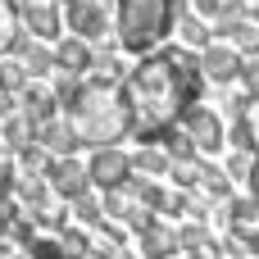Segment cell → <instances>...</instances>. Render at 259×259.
I'll list each match as a JSON object with an SVG mask.
<instances>
[{"instance_id":"1","label":"cell","mask_w":259,"mask_h":259,"mask_svg":"<svg viewBox=\"0 0 259 259\" xmlns=\"http://www.w3.org/2000/svg\"><path fill=\"white\" fill-rule=\"evenodd\" d=\"M200 64L182 50H164V55H146L137 68H127L123 77V100L132 114V132L137 137H164L178 118H187L196 109L200 96Z\"/></svg>"},{"instance_id":"2","label":"cell","mask_w":259,"mask_h":259,"mask_svg":"<svg viewBox=\"0 0 259 259\" xmlns=\"http://www.w3.org/2000/svg\"><path fill=\"white\" fill-rule=\"evenodd\" d=\"M68 127L77 132L82 146L109 150L123 132H132V114L123 91H114L109 82H82L77 96L68 100Z\"/></svg>"},{"instance_id":"3","label":"cell","mask_w":259,"mask_h":259,"mask_svg":"<svg viewBox=\"0 0 259 259\" xmlns=\"http://www.w3.org/2000/svg\"><path fill=\"white\" fill-rule=\"evenodd\" d=\"M182 14L178 0H118V41L132 55H150Z\"/></svg>"},{"instance_id":"4","label":"cell","mask_w":259,"mask_h":259,"mask_svg":"<svg viewBox=\"0 0 259 259\" xmlns=\"http://www.w3.org/2000/svg\"><path fill=\"white\" fill-rule=\"evenodd\" d=\"M182 132L191 137V146H196V150H219V146L228 141V132H223V118H219L214 109H200V105H196V109L182 118Z\"/></svg>"},{"instance_id":"5","label":"cell","mask_w":259,"mask_h":259,"mask_svg":"<svg viewBox=\"0 0 259 259\" xmlns=\"http://www.w3.org/2000/svg\"><path fill=\"white\" fill-rule=\"evenodd\" d=\"M91 187H105V191H118L123 182H127V173H132V159L118 150V146H109V150H96V159H91Z\"/></svg>"},{"instance_id":"6","label":"cell","mask_w":259,"mask_h":259,"mask_svg":"<svg viewBox=\"0 0 259 259\" xmlns=\"http://www.w3.org/2000/svg\"><path fill=\"white\" fill-rule=\"evenodd\" d=\"M68 14V32H77V41H96L105 32V0H64Z\"/></svg>"},{"instance_id":"7","label":"cell","mask_w":259,"mask_h":259,"mask_svg":"<svg viewBox=\"0 0 259 259\" xmlns=\"http://www.w3.org/2000/svg\"><path fill=\"white\" fill-rule=\"evenodd\" d=\"M46 173H50V187H55L59 196H68V200H82L87 187H91V173H87L82 164H73V159H55Z\"/></svg>"},{"instance_id":"8","label":"cell","mask_w":259,"mask_h":259,"mask_svg":"<svg viewBox=\"0 0 259 259\" xmlns=\"http://www.w3.org/2000/svg\"><path fill=\"white\" fill-rule=\"evenodd\" d=\"M200 73L214 77V82H232V77L241 73V55H237L232 46H209V50L200 55Z\"/></svg>"},{"instance_id":"9","label":"cell","mask_w":259,"mask_h":259,"mask_svg":"<svg viewBox=\"0 0 259 259\" xmlns=\"http://www.w3.org/2000/svg\"><path fill=\"white\" fill-rule=\"evenodd\" d=\"M23 23H27L36 36H59V9L46 5V0H27V5H23Z\"/></svg>"},{"instance_id":"10","label":"cell","mask_w":259,"mask_h":259,"mask_svg":"<svg viewBox=\"0 0 259 259\" xmlns=\"http://www.w3.org/2000/svg\"><path fill=\"white\" fill-rule=\"evenodd\" d=\"M23 118H27L32 127H46V123H55V96H50L46 87H32V91L23 96Z\"/></svg>"},{"instance_id":"11","label":"cell","mask_w":259,"mask_h":259,"mask_svg":"<svg viewBox=\"0 0 259 259\" xmlns=\"http://www.w3.org/2000/svg\"><path fill=\"white\" fill-rule=\"evenodd\" d=\"M36 137H41V146H46V150H55L59 159H64V155H68L73 146H82V141H77V132L68 127V118H55V123L36 127Z\"/></svg>"},{"instance_id":"12","label":"cell","mask_w":259,"mask_h":259,"mask_svg":"<svg viewBox=\"0 0 259 259\" xmlns=\"http://www.w3.org/2000/svg\"><path fill=\"white\" fill-rule=\"evenodd\" d=\"M178 250V232H168V228H159V223H150L146 232H141V255L146 259H168Z\"/></svg>"},{"instance_id":"13","label":"cell","mask_w":259,"mask_h":259,"mask_svg":"<svg viewBox=\"0 0 259 259\" xmlns=\"http://www.w3.org/2000/svg\"><path fill=\"white\" fill-rule=\"evenodd\" d=\"M55 64H59L68 77L87 73V68H91V50H87V41H64V46L55 50Z\"/></svg>"},{"instance_id":"14","label":"cell","mask_w":259,"mask_h":259,"mask_svg":"<svg viewBox=\"0 0 259 259\" xmlns=\"http://www.w3.org/2000/svg\"><path fill=\"white\" fill-rule=\"evenodd\" d=\"M219 32H228V36L237 41V50H250V55H259V27H255V23H223Z\"/></svg>"},{"instance_id":"15","label":"cell","mask_w":259,"mask_h":259,"mask_svg":"<svg viewBox=\"0 0 259 259\" xmlns=\"http://www.w3.org/2000/svg\"><path fill=\"white\" fill-rule=\"evenodd\" d=\"M132 168L137 173H150V178H159V173H168V155L164 150H137V159H132Z\"/></svg>"},{"instance_id":"16","label":"cell","mask_w":259,"mask_h":259,"mask_svg":"<svg viewBox=\"0 0 259 259\" xmlns=\"http://www.w3.org/2000/svg\"><path fill=\"white\" fill-rule=\"evenodd\" d=\"M14 50H23V55H27V73H46V68L55 64V55H50V50H41V46H27L23 36H14Z\"/></svg>"},{"instance_id":"17","label":"cell","mask_w":259,"mask_h":259,"mask_svg":"<svg viewBox=\"0 0 259 259\" xmlns=\"http://www.w3.org/2000/svg\"><path fill=\"white\" fill-rule=\"evenodd\" d=\"M164 155H168L173 164H187V159H196V146H191V137H187V132H182V137H178V132H168V137H164Z\"/></svg>"},{"instance_id":"18","label":"cell","mask_w":259,"mask_h":259,"mask_svg":"<svg viewBox=\"0 0 259 259\" xmlns=\"http://www.w3.org/2000/svg\"><path fill=\"white\" fill-rule=\"evenodd\" d=\"M182 41H187V46H200V50H209V27H205L200 18H182Z\"/></svg>"},{"instance_id":"19","label":"cell","mask_w":259,"mask_h":259,"mask_svg":"<svg viewBox=\"0 0 259 259\" xmlns=\"http://www.w3.org/2000/svg\"><path fill=\"white\" fill-rule=\"evenodd\" d=\"M23 82H27L23 64H9V59H5V64H0V91H18Z\"/></svg>"},{"instance_id":"20","label":"cell","mask_w":259,"mask_h":259,"mask_svg":"<svg viewBox=\"0 0 259 259\" xmlns=\"http://www.w3.org/2000/svg\"><path fill=\"white\" fill-rule=\"evenodd\" d=\"M173 173H178V187H191V182H200V178H205V164L187 159V164H178Z\"/></svg>"},{"instance_id":"21","label":"cell","mask_w":259,"mask_h":259,"mask_svg":"<svg viewBox=\"0 0 259 259\" xmlns=\"http://www.w3.org/2000/svg\"><path fill=\"white\" fill-rule=\"evenodd\" d=\"M0 46H14V5L0 0Z\"/></svg>"},{"instance_id":"22","label":"cell","mask_w":259,"mask_h":259,"mask_svg":"<svg viewBox=\"0 0 259 259\" xmlns=\"http://www.w3.org/2000/svg\"><path fill=\"white\" fill-rule=\"evenodd\" d=\"M73 205H77V219H82L87 228H96V223L105 219V214H100V205H96V200H87V196H82V200H73Z\"/></svg>"},{"instance_id":"23","label":"cell","mask_w":259,"mask_h":259,"mask_svg":"<svg viewBox=\"0 0 259 259\" xmlns=\"http://www.w3.org/2000/svg\"><path fill=\"white\" fill-rule=\"evenodd\" d=\"M200 182H205V191H209V196H228V178H223V173L205 168V178H200Z\"/></svg>"},{"instance_id":"24","label":"cell","mask_w":259,"mask_h":259,"mask_svg":"<svg viewBox=\"0 0 259 259\" xmlns=\"http://www.w3.org/2000/svg\"><path fill=\"white\" fill-rule=\"evenodd\" d=\"M241 77H246V87H250V100H259V59L241 64Z\"/></svg>"},{"instance_id":"25","label":"cell","mask_w":259,"mask_h":259,"mask_svg":"<svg viewBox=\"0 0 259 259\" xmlns=\"http://www.w3.org/2000/svg\"><path fill=\"white\" fill-rule=\"evenodd\" d=\"M178 246H205V228L196 223V228H182L178 232Z\"/></svg>"},{"instance_id":"26","label":"cell","mask_w":259,"mask_h":259,"mask_svg":"<svg viewBox=\"0 0 259 259\" xmlns=\"http://www.w3.org/2000/svg\"><path fill=\"white\" fill-rule=\"evenodd\" d=\"M59 246H64V255H82V250H87V237H82V232H64Z\"/></svg>"},{"instance_id":"27","label":"cell","mask_w":259,"mask_h":259,"mask_svg":"<svg viewBox=\"0 0 259 259\" xmlns=\"http://www.w3.org/2000/svg\"><path fill=\"white\" fill-rule=\"evenodd\" d=\"M18 164H23V173H36V168H41V150H23Z\"/></svg>"},{"instance_id":"28","label":"cell","mask_w":259,"mask_h":259,"mask_svg":"<svg viewBox=\"0 0 259 259\" xmlns=\"http://www.w3.org/2000/svg\"><path fill=\"white\" fill-rule=\"evenodd\" d=\"M250 200L259 205V155H255V168H250Z\"/></svg>"},{"instance_id":"29","label":"cell","mask_w":259,"mask_h":259,"mask_svg":"<svg viewBox=\"0 0 259 259\" xmlns=\"http://www.w3.org/2000/svg\"><path fill=\"white\" fill-rule=\"evenodd\" d=\"M196 5H200V14H219L223 9V0H196Z\"/></svg>"},{"instance_id":"30","label":"cell","mask_w":259,"mask_h":259,"mask_svg":"<svg viewBox=\"0 0 259 259\" xmlns=\"http://www.w3.org/2000/svg\"><path fill=\"white\" fill-rule=\"evenodd\" d=\"M246 118H250V127H255V141H259V100L250 105V114H246Z\"/></svg>"},{"instance_id":"31","label":"cell","mask_w":259,"mask_h":259,"mask_svg":"<svg viewBox=\"0 0 259 259\" xmlns=\"http://www.w3.org/2000/svg\"><path fill=\"white\" fill-rule=\"evenodd\" d=\"M209 250H214V246H205V250H196L191 259H219V255H209Z\"/></svg>"}]
</instances>
